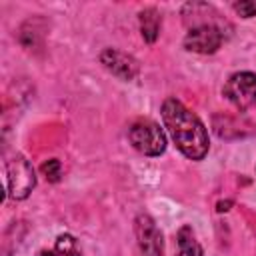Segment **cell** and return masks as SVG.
I'll list each match as a JSON object with an SVG mask.
<instances>
[{
	"mask_svg": "<svg viewBox=\"0 0 256 256\" xmlns=\"http://www.w3.org/2000/svg\"><path fill=\"white\" fill-rule=\"evenodd\" d=\"M162 120L178 150L190 160H202L208 152V132L200 118L180 100L166 98L162 104Z\"/></svg>",
	"mask_w": 256,
	"mask_h": 256,
	"instance_id": "1",
	"label": "cell"
},
{
	"mask_svg": "<svg viewBox=\"0 0 256 256\" xmlns=\"http://www.w3.org/2000/svg\"><path fill=\"white\" fill-rule=\"evenodd\" d=\"M130 144L144 156H160L166 150V136L162 128L148 118L136 120L128 130Z\"/></svg>",
	"mask_w": 256,
	"mask_h": 256,
	"instance_id": "2",
	"label": "cell"
},
{
	"mask_svg": "<svg viewBox=\"0 0 256 256\" xmlns=\"http://www.w3.org/2000/svg\"><path fill=\"white\" fill-rule=\"evenodd\" d=\"M36 186L32 164L22 156L14 154L6 160V192L14 200H24Z\"/></svg>",
	"mask_w": 256,
	"mask_h": 256,
	"instance_id": "3",
	"label": "cell"
},
{
	"mask_svg": "<svg viewBox=\"0 0 256 256\" xmlns=\"http://www.w3.org/2000/svg\"><path fill=\"white\" fill-rule=\"evenodd\" d=\"M134 230H136V242H138V256H164L162 232L158 230L156 222L148 214L136 216Z\"/></svg>",
	"mask_w": 256,
	"mask_h": 256,
	"instance_id": "4",
	"label": "cell"
},
{
	"mask_svg": "<svg viewBox=\"0 0 256 256\" xmlns=\"http://www.w3.org/2000/svg\"><path fill=\"white\" fill-rule=\"evenodd\" d=\"M224 96L240 110L256 102V74L254 72H236L224 84Z\"/></svg>",
	"mask_w": 256,
	"mask_h": 256,
	"instance_id": "5",
	"label": "cell"
},
{
	"mask_svg": "<svg viewBox=\"0 0 256 256\" xmlns=\"http://www.w3.org/2000/svg\"><path fill=\"white\" fill-rule=\"evenodd\" d=\"M222 44V32L214 24H200L184 36V48L196 54H212Z\"/></svg>",
	"mask_w": 256,
	"mask_h": 256,
	"instance_id": "6",
	"label": "cell"
},
{
	"mask_svg": "<svg viewBox=\"0 0 256 256\" xmlns=\"http://www.w3.org/2000/svg\"><path fill=\"white\" fill-rule=\"evenodd\" d=\"M100 62H102V66L110 74H114L120 80H134L136 74H138V62H136V58L130 56V54H126V52H122V50H116V48L102 50Z\"/></svg>",
	"mask_w": 256,
	"mask_h": 256,
	"instance_id": "7",
	"label": "cell"
},
{
	"mask_svg": "<svg viewBox=\"0 0 256 256\" xmlns=\"http://www.w3.org/2000/svg\"><path fill=\"white\" fill-rule=\"evenodd\" d=\"M138 18H140V32H142V38H144L148 44L156 42L158 32H160V24H162L160 12H158L156 8H144Z\"/></svg>",
	"mask_w": 256,
	"mask_h": 256,
	"instance_id": "8",
	"label": "cell"
},
{
	"mask_svg": "<svg viewBox=\"0 0 256 256\" xmlns=\"http://www.w3.org/2000/svg\"><path fill=\"white\" fill-rule=\"evenodd\" d=\"M38 256H82V252H80L78 242L72 234H60L54 240V246L40 250Z\"/></svg>",
	"mask_w": 256,
	"mask_h": 256,
	"instance_id": "9",
	"label": "cell"
},
{
	"mask_svg": "<svg viewBox=\"0 0 256 256\" xmlns=\"http://www.w3.org/2000/svg\"><path fill=\"white\" fill-rule=\"evenodd\" d=\"M176 238H178V254L176 256H204V250L198 244L192 226H188V224L182 226L178 230Z\"/></svg>",
	"mask_w": 256,
	"mask_h": 256,
	"instance_id": "10",
	"label": "cell"
},
{
	"mask_svg": "<svg viewBox=\"0 0 256 256\" xmlns=\"http://www.w3.org/2000/svg\"><path fill=\"white\" fill-rule=\"evenodd\" d=\"M42 174L46 176V180L58 182L60 176H62V164H60V160H56V158L46 160V162L42 164Z\"/></svg>",
	"mask_w": 256,
	"mask_h": 256,
	"instance_id": "11",
	"label": "cell"
},
{
	"mask_svg": "<svg viewBox=\"0 0 256 256\" xmlns=\"http://www.w3.org/2000/svg\"><path fill=\"white\" fill-rule=\"evenodd\" d=\"M234 10H236L242 18L256 16V2H248V0H244V2H236V4H234Z\"/></svg>",
	"mask_w": 256,
	"mask_h": 256,
	"instance_id": "12",
	"label": "cell"
},
{
	"mask_svg": "<svg viewBox=\"0 0 256 256\" xmlns=\"http://www.w3.org/2000/svg\"><path fill=\"white\" fill-rule=\"evenodd\" d=\"M230 206H232V200H224V202H218L216 210L218 212H226V210H230Z\"/></svg>",
	"mask_w": 256,
	"mask_h": 256,
	"instance_id": "13",
	"label": "cell"
}]
</instances>
